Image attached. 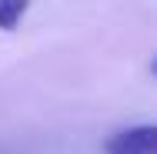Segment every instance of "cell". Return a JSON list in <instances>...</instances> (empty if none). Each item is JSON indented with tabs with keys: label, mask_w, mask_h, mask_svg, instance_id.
Segmentation results:
<instances>
[{
	"label": "cell",
	"mask_w": 157,
	"mask_h": 154,
	"mask_svg": "<svg viewBox=\"0 0 157 154\" xmlns=\"http://www.w3.org/2000/svg\"><path fill=\"white\" fill-rule=\"evenodd\" d=\"M24 14H27V0H0V27L3 30H13Z\"/></svg>",
	"instance_id": "2"
},
{
	"label": "cell",
	"mask_w": 157,
	"mask_h": 154,
	"mask_svg": "<svg viewBox=\"0 0 157 154\" xmlns=\"http://www.w3.org/2000/svg\"><path fill=\"white\" fill-rule=\"evenodd\" d=\"M104 154H157V127L140 124V127L117 131L114 137H107Z\"/></svg>",
	"instance_id": "1"
}]
</instances>
